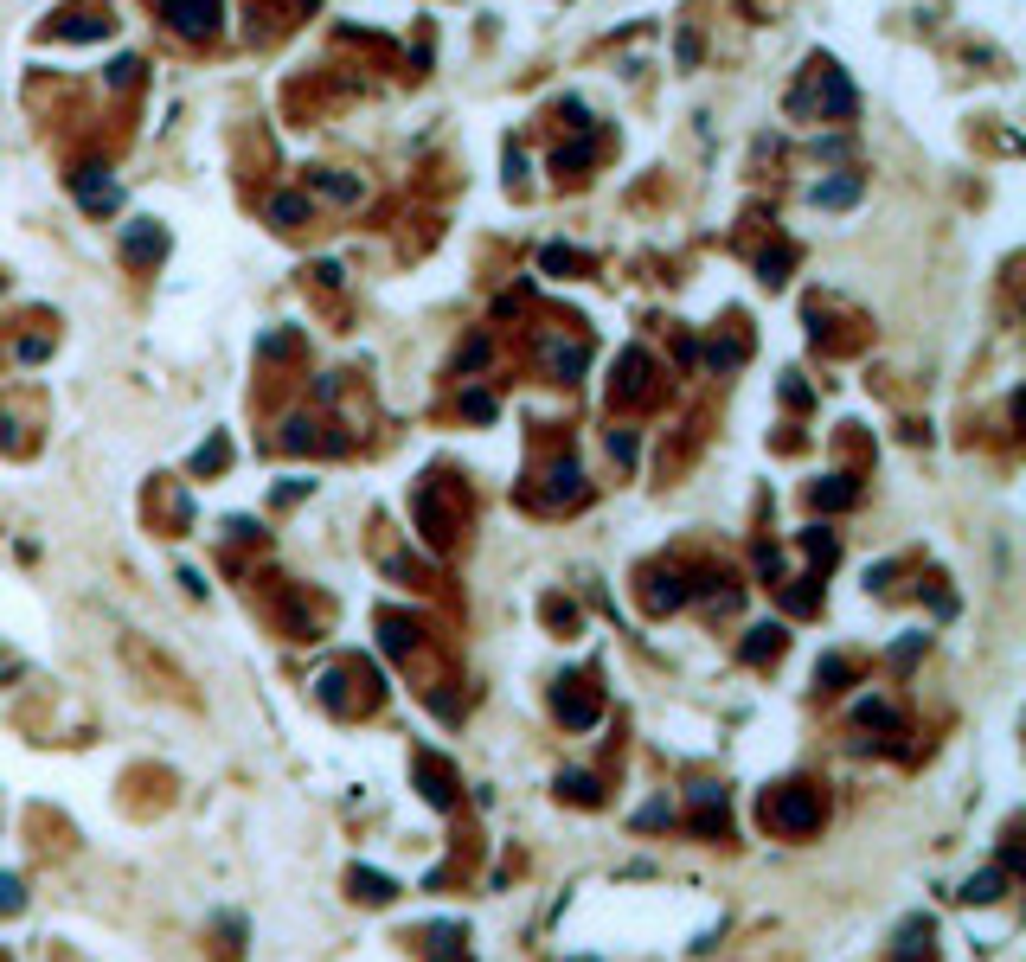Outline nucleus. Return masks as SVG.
<instances>
[{
	"mask_svg": "<svg viewBox=\"0 0 1026 962\" xmlns=\"http://www.w3.org/2000/svg\"><path fill=\"white\" fill-rule=\"evenodd\" d=\"M764 828L770 834H809V828H822V789H809V783L770 789L764 795Z\"/></svg>",
	"mask_w": 1026,
	"mask_h": 962,
	"instance_id": "nucleus-1",
	"label": "nucleus"
},
{
	"mask_svg": "<svg viewBox=\"0 0 1026 962\" xmlns=\"http://www.w3.org/2000/svg\"><path fill=\"white\" fill-rule=\"evenodd\" d=\"M161 20L180 39H212L218 33V0H161Z\"/></svg>",
	"mask_w": 1026,
	"mask_h": 962,
	"instance_id": "nucleus-2",
	"label": "nucleus"
},
{
	"mask_svg": "<svg viewBox=\"0 0 1026 962\" xmlns=\"http://www.w3.org/2000/svg\"><path fill=\"white\" fill-rule=\"evenodd\" d=\"M809 71H815V103H822V116H853V110H860V97H853V84L841 78V64H828V58H815Z\"/></svg>",
	"mask_w": 1026,
	"mask_h": 962,
	"instance_id": "nucleus-3",
	"label": "nucleus"
},
{
	"mask_svg": "<svg viewBox=\"0 0 1026 962\" xmlns=\"http://www.w3.org/2000/svg\"><path fill=\"white\" fill-rule=\"evenodd\" d=\"M853 199H860V174H834V180L815 186V205H828V212H841V205H853Z\"/></svg>",
	"mask_w": 1026,
	"mask_h": 962,
	"instance_id": "nucleus-4",
	"label": "nucleus"
},
{
	"mask_svg": "<svg viewBox=\"0 0 1026 962\" xmlns=\"http://www.w3.org/2000/svg\"><path fill=\"white\" fill-rule=\"evenodd\" d=\"M78 193H84V205H116V180H97V167H78Z\"/></svg>",
	"mask_w": 1026,
	"mask_h": 962,
	"instance_id": "nucleus-5",
	"label": "nucleus"
},
{
	"mask_svg": "<svg viewBox=\"0 0 1026 962\" xmlns=\"http://www.w3.org/2000/svg\"><path fill=\"white\" fill-rule=\"evenodd\" d=\"M648 373H654V359L635 347V353H622V392L635 398V392H648Z\"/></svg>",
	"mask_w": 1026,
	"mask_h": 962,
	"instance_id": "nucleus-6",
	"label": "nucleus"
},
{
	"mask_svg": "<svg viewBox=\"0 0 1026 962\" xmlns=\"http://www.w3.org/2000/svg\"><path fill=\"white\" fill-rule=\"evenodd\" d=\"M270 218H276V225H302V218H309V199H302V193H282V199H270Z\"/></svg>",
	"mask_w": 1026,
	"mask_h": 962,
	"instance_id": "nucleus-7",
	"label": "nucleus"
},
{
	"mask_svg": "<svg viewBox=\"0 0 1026 962\" xmlns=\"http://www.w3.org/2000/svg\"><path fill=\"white\" fill-rule=\"evenodd\" d=\"M309 180H315V186H321V193H328V199H359V180H340V174H334V167H315V174H309Z\"/></svg>",
	"mask_w": 1026,
	"mask_h": 962,
	"instance_id": "nucleus-8",
	"label": "nucleus"
},
{
	"mask_svg": "<svg viewBox=\"0 0 1026 962\" xmlns=\"http://www.w3.org/2000/svg\"><path fill=\"white\" fill-rule=\"evenodd\" d=\"M847 500H853V481H847V475L815 481V507H847Z\"/></svg>",
	"mask_w": 1026,
	"mask_h": 962,
	"instance_id": "nucleus-9",
	"label": "nucleus"
},
{
	"mask_svg": "<svg viewBox=\"0 0 1026 962\" xmlns=\"http://www.w3.org/2000/svg\"><path fill=\"white\" fill-rule=\"evenodd\" d=\"M898 956H905V962L930 956V924H905V930H898Z\"/></svg>",
	"mask_w": 1026,
	"mask_h": 962,
	"instance_id": "nucleus-10",
	"label": "nucleus"
},
{
	"mask_svg": "<svg viewBox=\"0 0 1026 962\" xmlns=\"http://www.w3.org/2000/svg\"><path fill=\"white\" fill-rule=\"evenodd\" d=\"M417 770H423V783H430V789H423L430 802H456V789H450V770H443V764H430V757H423Z\"/></svg>",
	"mask_w": 1026,
	"mask_h": 962,
	"instance_id": "nucleus-11",
	"label": "nucleus"
},
{
	"mask_svg": "<svg viewBox=\"0 0 1026 962\" xmlns=\"http://www.w3.org/2000/svg\"><path fill=\"white\" fill-rule=\"evenodd\" d=\"M1001 885H1007V872H982V879L963 885V899H969V905H988V899H1001Z\"/></svg>",
	"mask_w": 1026,
	"mask_h": 962,
	"instance_id": "nucleus-12",
	"label": "nucleus"
},
{
	"mask_svg": "<svg viewBox=\"0 0 1026 962\" xmlns=\"http://www.w3.org/2000/svg\"><path fill=\"white\" fill-rule=\"evenodd\" d=\"M558 712H565L571 725H591V719H597V700H591V693H558Z\"/></svg>",
	"mask_w": 1026,
	"mask_h": 962,
	"instance_id": "nucleus-13",
	"label": "nucleus"
},
{
	"mask_svg": "<svg viewBox=\"0 0 1026 962\" xmlns=\"http://www.w3.org/2000/svg\"><path fill=\"white\" fill-rule=\"evenodd\" d=\"M552 500H584V488H577V469H571V462H558V469H552Z\"/></svg>",
	"mask_w": 1026,
	"mask_h": 962,
	"instance_id": "nucleus-14",
	"label": "nucleus"
},
{
	"mask_svg": "<svg viewBox=\"0 0 1026 962\" xmlns=\"http://www.w3.org/2000/svg\"><path fill=\"white\" fill-rule=\"evenodd\" d=\"M783 648V629H751V642H745V661H764V654H776Z\"/></svg>",
	"mask_w": 1026,
	"mask_h": 962,
	"instance_id": "nucleus-15",
	"label": "nucleus"
},
{
	"mask_svg": "<svg viewBox=\"0 0 1026 962\" xmlns=\"http://www.w3.org/2000/svg\"><path fill=\"white\" fill-rule=\"evenodd\" d=\"M353 892L379 905V899H392V879H379V872H353Z\"/></svg>",
	"mask_w": 1026,
	"mask_h": 962,
	"instance_id": "nucleus-16",
	"label": "nucleus"
},
{
	"mask_svg": "<svg viewBox=\"0 0 1026 962\" xmlns=\"http://www.w3.org/2000/svg\"><path fill=\"white\" fill-rule=\"evenodd\" d=\"M584 161H591V141H571V148H558V161H552V167L565 174V167H584Z\"/></svg>",
	"mask_w": 1026,
	"mask_h": 962,
	"instance_id": "nucleus-17",
	"label": "nucleus"
},
{
	"mask_svg": "<svg viewBox=\"0 0 1026 962\" xmlns=\"http://www.w3.org/2000/svg\"><path fill=\"white\" fill-rule=\"evenodd\" d=\"M128 251H135V257H148V251H161V232H148V225H135V232H128Z\"/></svg>",
	"mask_w": 1026,
	"mask_h": 962,
	"instance_id": "nucleus-18",
	"label": "nucleus"
},
{
	"mask_svg": "<svg viewBox=\"0 0 1026 962\" xmlns=\"http://www.w3.org/2000/svg\"><path fill=\"white\" fill-rule=\"evenodd\" d=\"M552 366L558 373H584V347H552Z\"/></svg>",
	"mask_w": 1026,
	"mask_h": 962,
	"instance_id": "nucleus-19",
	"label": "nucleus"
},
{
	"mask_svg": "<svg viewBox=\"0 0 1026 962\" xmlns=\"http://www.w3.org/2000/svg\"><path fill=\"white\" fill-rule=\"evenodd\" d=\"M558 789H571L577 802H597V783H591V776H577V770H571V776H558Z\"/></svg>",
	"mask_w": 1026,
	"mask_h": 962,
	"instance_id": "nucleus-20",
	"label": "nucleus"
},
{
	"mask_svg": "<svg viewBox=\"0 0 1026 962\" xmlns=\"http://www.w3.org/2000/svg\"><path fill=\"white\" fill-rule=\"evenodd\" d=\"M64 33H71V39H97V33H109V20H90V14H78V20L64 26Z\"/></svg>",
	"mask_w": 1026,
	"mask_h": 962,
	"instance_id": "nucleus-21",
	"label": "nucleus"
},
{
	"mask_svg": "<svg viewBox=\"0 0 1026 962\" xmlns=\"http://www.w3.org/2000/svg\"><path fill=\"white\" fill-rule=\"evenodd\" d=\"M26 892H20V879H0V911H20Z\"/></svg>",
	"mask_w": 1026,
	"mask_h": 962,
	"instance_id": "nucleus-22",
	"label": "nucleus"
},
{
	"mask_svg": "<svg viewBox=\"0 0 1026 962\" xmlns=\"http://www.w3.org/2000/svg\"><path fill=\"white\" fill-rule=\"evenodd\" d=\"M815 681H828V687H841V681H847V661H822V668H815Z\"/></svg>",
	"mask_w": 1026,
	"mask_h": 962,
	"instance_id": "nucleus-23",
	"label": "nucleus"
}]
</instances>
